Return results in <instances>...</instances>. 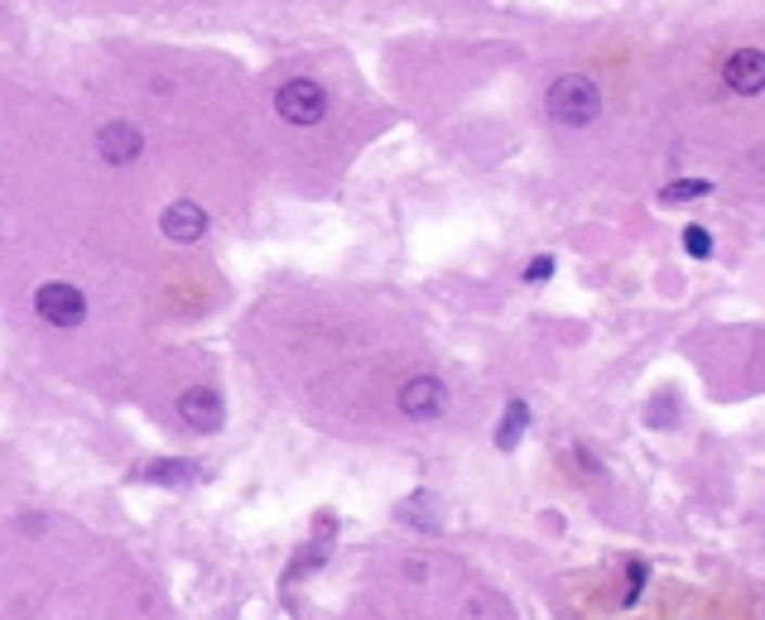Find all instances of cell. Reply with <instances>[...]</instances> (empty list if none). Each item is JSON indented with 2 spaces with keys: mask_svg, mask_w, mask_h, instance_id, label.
Instances as JSON below:
<instances>
[{
  "mask_svg": "<svg viewBox=\"0 0 765 620\" xmlns=\"http://www.w3.org/2000/svg\"><path fill=\"white\" fill-rule=\"evenodd\" d=\"M549 116L569 130H583L602 116V92H597L592 77H578V73H563L559 82L549 87Z\"/></svg>",
  "mask_w": 765,
  "mask_h": 620,
  "instance_id": "1",
  "label": "cell"
},
{
  "mask_svg": "<svg viewBox=\"0 0 765 620\" xmlns=\"http://www.w3.org/2000/svg\"><path fill=\"white\" fill-rule=\"evenodd\" d=\"M275 111H280V120H290V126H318V120L328 116L323 82H314V77H294V82H284L280 92H275Z\"/></svg>",
  "mask_w": 765,
  "mask_h": 620,
  "instance_id": "2",
  "label": "cell"
},
{
  "mask_svg": "<svg viewBox=\"0 0 765 620\" xmlns=\"http://www.w3.org/2000/svg\"><path fill=\"white\" fill-rule=\"evenodd\" d=\"M35 308H39L43 323H53V327H77V323L87 318V298H82V289H73V284H63V280L39 284Z\"/></svg>",
  "mask_w": 765,
  "mask_h": 620,
  "instance_id": "3",
  "label": "cell"
},
{
  "mask_svg": "<svg viewBox=\"0 0 765 620\" xmlns=\"http://www.w3.org/2000/svg\"><path fill=\"white\" fill-rule=\"evenodd\" d=\"M448 409V385L438 375H415V380L400 385V414L415 418V424H429Z\"/></svg>",
  "mask_w": 765,
  "mask_h": 620,
  "instance_id": "4",
  "label": "cell"
},
{
  "mask_svg": "<svg viewBox=\"0 0 765 620\" xmlns=\"http://www.w3.org/2000/svg\"><path fill=\"white\" fill-rule=\"evenodd\" d=\"M160 231L174 241V246H193V241H203V231H207V212L193 203V197H179V203H169L160 212Z\"/></svg>",
  "mask_w": 765,
  "mask_h": 620,
  "instance_id": "5",
  "label": "cell"
},
{
  "mask_svg": "<svg viewBox=\"0 0 765 620\" xmlns=\"http://www.w3.org/2000/svg\"><path fill=\"white\" fill-rule=\"evenodd\" d=\"M179 418L188 428H197V434H217L221 418H227V404H221L217 390L193 385V390H183V400H179Z\"/></svg>",
  "mask_w": 765,
  "mask_h": 620,
  "instance_id": "6",
  "label": "cell"
},
{
  "mask_svg": "<svg viewBox=\"0 0 765 620\" xmlns=\"http://www.w3.org/2000/svg\"><path fill=\"white\" fill-rule=\"evenodd\" d=\"M97 150H102L106 164H136L140 154H145V135H140L130 120H106V126L97 130Z\"/></svg>",
  "mask_w": 765,
  "mask_h": 620,
  "instance_id": "7",
  "label": "cell"
},
{
  "mask_svg": "<svg viewBox=\"0 0 765 620\" xmlns=\"http://www.w3.org/2000/svg\"><path fill=\"white\" fill-rule=\"evenodd\" d=\"M723 77H727V87L737 96H761L765 92V53L761 49H737L727 59Z\"/></svg>",
  "mask_w": 765,
  "mask_h": 620,
  "instance_id": "8",
  "label": "cell"
},
{
  "mask_svg": "<svg viewBox=\"0 0 765 620\" xmlns=\"http://www.w3.org/2000/svg\"><path fill=\"white\" fill-rule=\"evenodd\" d=\"M400 519L409 529H429V534H438L443 529V511H438V495H429V491H415L409 501L400 505Z\"/></svg>",
  "mask_w": 765,
  "mask_h": 620,
  "instance_id": "9",
  "label": "cell"
},
{
  "mask_svg": "<svg viewBox=\"0 0 765 620\" xmlns=\"http://www.w3.org/2000/svg\"><path fill=\"white\" fill-rule=\"evenodd\" d=\"M525 428H530V404L525 400H510L506 414H501V424H496V448L510 452L520 438H525Z\"/></svg>",
  "mask_w": 765,
  "mask_h": 620,
  "instance_id": "10",
  "label": "cell"
},
{
  "mask_svg": "<svg viewBox=\"0 0 765 620\" xmlns=\"http://www.w3.org/2000/svg\"><path fill=\"white\" fill-rule=\"evenodd\" d=\"M140 476H145V481H160V486H188L197 476V467L193 462H179V457H164V462H150Z\"/></svg>",
  "mask_w": 765,
  "mask_h": 620,
  "instance_id": "11",
  "label": "cell"
},
{
  "mask_svg": "<svg viewBox=\"0 0 765 620\" xmlns=\"http://www.w3.org/2000/svg\"><path fill=\"white\" fill-rule=\"evenodd\" d=\"M707 193H713V183H707V179H674L660 197H664V203H698V197H707Z\"/></svg>",
  "mask_w": 765,
  "mask_h": 620,
  "instance_id": "12",
  "label": "cell"
},
{
  "mask_svg": "<svg viewBox=\"0 0 765 620\" xmlns=\"http://www.w3.org/2000/svg\"><path fill=\"white\" fill-rule=\"evenodd\" d=\"M684 250H689V256H713V236H707V227H684Z\"/></svg>",
  "mask_w": 765,
  "mask_h": 620,
  "instance_id": "13",
  "label": "cell"
},
{
  "mask_svg": "<svg viewBox=\"0 0 765 620\" xmlns=\"http://www.w3.org/2000/svg\"><path fill=\"white\" fill-rule=\"evenodd\" d=\"M549 274H553V256H535V260L525 264V280H530V284H545Z\"/></svg>",
  "mask_w": 765,
  "mask_h": 620,
  "instance_id": "14",
  "label": "cell"
},
{
  "mask_svg": "<svg viewBox=\"0 0 765 620\" xmlns=\"http://www.w3.org/2000/svg\"><path fill=\"white\" fill-rule=\"evenodd\" d=\"M569 467H573V472H583V476H597V472H602V467H597V462H592V452H587V448L569 452Z\"/></svg>",
  "mask_w": 765,
  "mask_h": 620,
  "instance_id": "15",
  "label": "cell"
}]
</instances>
